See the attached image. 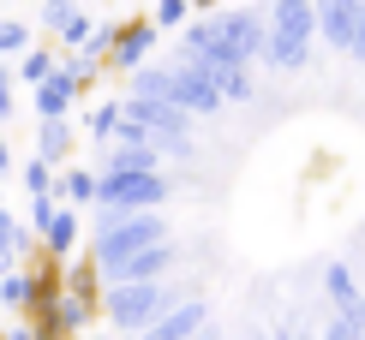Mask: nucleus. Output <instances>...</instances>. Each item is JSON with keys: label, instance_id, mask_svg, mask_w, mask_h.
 <instances>
[{"label": "nucleus", "instance_id": "nucleus-9", "mask_svg": "<svg viewBox=\"0 0 365 340\" xmlns=\"http://www.w3.org/2000/svg\"><path fill=\"white\" fill-rule=\"evenodd\" d=\"M324 299H329V311H347L354 322H365V287H359L354 262H329L324 269Z\"/></svg>", "mask_w": 365, "mask_h": 340}, {"label": "nucleus", "instance_id": "nucleus-20", "mask_svg": "<svg viewBox=\"0 0 365 340\" xmlns=\"http://www.w3.org/2000/svg\"><path fill=\"white\" fill-rule=\"evenodd\" d=\"M30 24H19V18H0V54H24L30 48Z\"/></svg>", "mask_w": 365, "mask_h": 340}, {"label": "nucleus", "instance_id": "nucleus-21", "mask_svg": "<svg viewBox=\"0 0 365 340\" xmlns=\"http://www.w3.org/2000/svg\"><path fill=\"white\" fill-rule=\"evenodd\" d=\"M0 245H6V251H12V257H24V251H30V233H24V227H19V221H12V215H6V209H0Z\"/></svg>", "mask_w": 365, "mask_h": 340}, {"label": "nucleus", "instance_id": "nucleus-1", "mask_svg": "<svg viewBox=\"0 0 365 340\" xmlns=\"http://www.w3.org/2000/svg\"><path fill=\"white\" fill-rule=\"evenodd\" d=\"M264 36H269V12L257 6H222L210 18L186 24V60H204V66H257L264 60Z\"/></svg>", "mask_w": 365, "mask_h": 340}, {"label": "nucleus", "instance_id": "nucleus-31", "mask_svg": "<svg viewBox=\"0 0 365 340\" xmlns=\"http://www.w3.org/2000/svg\"><path fill=\"white\" fill-rule=\"evenodd\" d=\"M240 340H257V334H240Z\"/></svg>", "mask_w": 365, "mask_h": 340}, {"label": "nucleus", "instance_id": "nucleus-14", "mask_svg": "<svg viewBox=\"0 0 365 340\" xmlns=\"http://www.w3.org/2000/svg\"><path fill=\"white\" fill-rule=\"evenodd\" d=\"M66 149H72V126H66V119H42L36 156H42V161H66Z\"/></svg>", "mask_w": 365, "mask_h": 340}, {"label": "nucleus", "instance_id": "nucleus-5", "mask_svg": "<svg viewBox=\"0 0 365 340\" xmlns=\"http://www.w3.org/2000/svg\"><path fill=\"white\" fill-rule=\"evenodd\" d=\"M168 191H174V179H162V167L156 174H102L96 203H108V209H162Z\"/></svg>", "mask_w": 365, "mask_h": 340}, {"label": "nucleus", "instance_id": "nucleus-28", "mask_svg": "<svg viewBox=\"0 0 365 340\" xmlns=\"http://www.w3.org/2000/svg\"><path fill=\"white\" fill-rule=\"evenodd\" d=\"M6 174H12V149L0 144V179H6Z\"/></svg>", "mask_w": 365, "mask_h": 340}, {"label": "nucleus", "instance_id": "nucleus-6", "mask_svg": "<svg viewBox=\"0 0 365 340\" xmlns=\"http://www.w3.org/2000/svg\"><path fill=\"white\" fill-rule=\"evenodd\" d=\"M359 18H365V0H317V42L347 54L359 36Z\"/></svg>", "mask_w": 365, "mask_h": 340}, {"label": "nucleus", "instance_id": "nucleus-13", "mask_svg": "<svg viewBox=\"0 0 365 340\" xmlns=\"http://www.w3.org/2000/svg\"><path fill=\"white\" fill-rule=\"evenodd\" d=\"M96 191H102V174H90V167H66L60 174V203L84 209V203H96Z\"/></svg>", "mask_w": 365, "mask_h": 340}, {"label": "nucleus", "instance_id": "nucleus-7", "mask_svg": "<svg viewBox=\"0 0 365 340\" xmlns=\"http://www.w3.org/2000/svg\"><path fill=\"white\" fill-rule=\"evenodd\" d=\"M174 262H180V245H174V239H162V245H144V251H132V257L108 275V281H168ZM108 281H102V287H108Z\"/></svg>", "mask_w": 365, "mask_h": 340}, {"label": "nucleus", "instance_id": "nucleus-25", "mask_svg": "<svg viewBox=\"0 0 365 340\" xmlns=\"http://www.w3.org/2000/svg\"><path fill=\"white\" fill-rule=\"evenodd\" d=\"M12 114V78H6V66H0V119Z\"/></svg>", "mask_w": 365, "mask_h": 340}, {"label": "nucleus", "instance_id": "nucleus-10", "mask_svg": "<svg viewBox=\"0 0 365 340\" xmlns=\"http://www.w3.org/2000/svg\"><path fill=\"white\" fill-rule=\"evenodd\" d=\"M150 42H156V24H120V30H114L108 60H114L120 72H138L144 60H150Z\"/></svg>", "mask_w": 365, "mask_h": 340}, {"label": "nucleus", "instance_id": "nucleus-11", "mask_svg": "<svg viewBox=\"0 0 365 340\" xmlns=\"http://www.w3.org/2000/svg\"><path fill=\"white\" fill-rule=\"evenodd\" d=\"M72 102H78V78H72L66 66H54V78L36 84V114H42V119H66Z\"/></svg>", "mask_w": 365, "mask_h": 340}, {"label": "nucleus", "instance_id": "nucleus-30", "mask_svg": "<svg viewBox=\"0 0 365 340\" xmlns=\"http://www.w3.org/2000/svg\"><path fill=\"white\" fill-rule=\"evenodd\" d=\"M0 317H6V292H0Z\"/></svg>", "mask_w": 365, "mask_h": 340}, {"label": "nucleus", "instance_id": "nucleus-19", "mask_svg": "<svg viewBox=\"0 0 365 340\" xmlns=\"http://www.w3.org/2000/svg\"><path fill=\"white\" fill-rule=\"evenodd\" d=\"M156 30H186L192 24V0H156Z\"/></svg>", "mask_w": 365, "mask_h": 340}, {"label": "nucleus", "instance_id": "nucleus-17", "mask_svg": "<svg viewBox=\"0 0 365 340\" xmlns=\"http://www.w3.org/2000/svg\"><path fill=\"white\" fill-rule=\"evenodd\" d=\"M24 191H30V197H54V191H60L54 161H42V156H36V161H24Z\"/></svg>", "mask_w": 365, "mask_h": 340}, {"label": "nucleus", "instance_id": "nucleus-24", "mask_svg": "<svg viewBox=\"0 0 365 340\" xmlns=\"http://www.w3.org/2000/svg\"><path fill=\"white\" fill-rule=\"evenodd\" d=\"M0 340H36V322H0Z\"/></svg>", "mask_w": 365, "mask_h": 340}, {"label": "nucleus", "instance_id": "nucleus-23", "mask_svg": "<svg viewBox=\"0 0 365 340\" xmlns=\"http://www.w3.org/2000/svg\"><path fill=\"white\" fill-rule=\"evenodd\" d=\"M72 12H78L72 0H42V24H48V30H66V18H72Z\"/></svg>", "mask_w": 365, "mask_h": 340}, {"label": "nucleus", "instance_id": "nucleus-22", "mask_svg": "<svg viewBox=\"0 0 365 340\" xmlns=\"http://www.w3.org/2000/svg\"><path fill=\"white\" fill-rule=\"evenodd\" d=\"M90 36H96V24H90L84 12H72V18H66V30H60V42H66V48H84Z\"/></svg>", "mask_w": 365, "mask_h": 340}, {"label": "nucleus", "instance_id": "nucleus-29", "mask_svg": "<svg viewBox=\"0 0 365 340\" xmlns=\"http://www.w3.org/2000/svg\"><path fill=\"white\" fill-rule=\"evenodd\" d=\"M192 6H222V0H192Z\"/></svg>", "mask_w": 365, "mask_h": 340}, {"label": "nucleus", "instance_id": "nucleus-12", "mask_svg": "<svg viewBox=\"0 0 365 340\" xmlns=\"http://www.w3.org/2000/svg\"><path fill=\"white\" fill-rule=\"evenodd\" d=\"M42 251H48V257H72V245H78V209H72V203H60L54 209V221L48 227H42Z\"/></svg>", "mask_w": 365, "mask_h": 340}, {"label": "nucleus", "instance_id": "nucleus-15", "mask_svg": "<svg viewBox=\"0 0 365 340\" xmlns=\"http://www.w3.org/2000/svg\"><path fill=\"white\" fill-rule=\"evenodd\" d=\"M19 78H24L30 90H36L42 78H54V54H48V48H42V42H30V48L19 54Z\"/></svg>", "mask_w": 365, "mask_h": 340}, {"label": "nucleus", "instance_id": "nucleus-2", "mask_svg": "<svg viewBox=\"0 0 365 340\" xmlns=\"http://www.w3.org/2000/svg\"><path fill=\"white\" fill-rule=\"evenodd\" d=\"M269 36H264V66L276 72H306L317 48V0H269Z\"/></svg>", "mask_w": 365, "mask_h": 340}, {"label": "nucleus", "instance_id": "nucleus-27", "mask_svg": "<svg viewBox=\"0 0 365 340\" xmlns=\"http://www.w3.org/2000/svg\"><path fill=\"white\" fill-rule=\"evenodd\" d=\"M192 340H222V329H216V322H204V329H197Z\"/></svg>", "mask_w": 365, "mask_h": 340}, {"label": "nucleus", "instance_id": "nucleus-26", "mask_svg": "<svg viewBox=\"0 0 365 340\" xmlns=\"http://www.w3.org/2000/svg\"><path fill=\"white\" fill-rule=\"evenodd\" d=\"M347 60H359V66H365V18H359V36H354V48H347Z\"/></svg>", "mask_w": 365, "mask_h": 340}, {"label": "nucleus", "instance_id": "nucleus-16", "mask_svg": "<svg viewBox=\"0 0 365 340\" xmlns=\"http://www.w3.org/2000/svg\"><path fill=\"white\" fill-rule=\"evenodd\" d=\"M120 119H126V102H102L96 114H90V137L114 144V137H120Z\"/></svg>", "mask_w": 365, "mask_h": 340}, {"label": "nucleus", "instance_id": "nucleus-3", "mask_svg": "<svg viewBox=\"0 0 365 340\" xmlns=\"http://www.w3.org/2000/svg\"><path fill=\"white\" fill-rule=\"evenodd\" d=\"M174 304H180V292L168 281H108L102 287V322L120 329V334L150 329V322L162 311H174Z\"/></svg>", "mask_w": 365, "mask_h": 340}, {"label": "nucleus", "instance_id": "nucleus-18", "mask_svg": "<svg viewBox=\"0 0 365 340\" xmlns=\"http://www.w3.org/2000/svg\"><path fill=\"white\" fill-rule=\"evenodd\" d=\"M0 292H6V311L24 317V311H30V269H12L6 281H0Z\"/></svg>", "mask_w": 365, "mask_h": 340}, {"label": "nucleus", "instance_id": "nucleus-32", "mask_svg": "<svg viewBox=\"0 0 365 340\" xmlns=\"http://www.w3.org/2000/svg\"><path fill=\"white\" fill-rule=\"evenodd\" d=\"M359 340H365V334H359Z\"/></svg>", "mask_w": 365, "mask_h": 340}, {"label": "nucleus", "instance_id": "nucleus-4", "mask_svg": "<svg viewBox=\"0 0 365 340\" xmlns=\"http://www.w3.org/2000/svg\"><path fill=\"white\" fill-rule=\"evenodd\" d=\"M168 102H180V107H186V114L197 119V114H216L227 96H222L216 72H210L204 60H186V54H180L174 66H168Z\"/></svg>", "mask_w": 365, "mask_h": 340}, {"label": "nucleus", "instance_id": "nucleus-8", "mask_svg": "<svg viewBox=\"0 0 365 340\" xmlns=\"http://www.w3.org/2000/svg\"><path fill=\"white\" fill-rule=\"evenodd\" d=\"M210 322V311H204V299H180L174 311H162L156 322H150V329H138L132 340H192L197 329H204Z\"/></svg>", "mask_w": 365, "mask_h": 340}]
</instances>
